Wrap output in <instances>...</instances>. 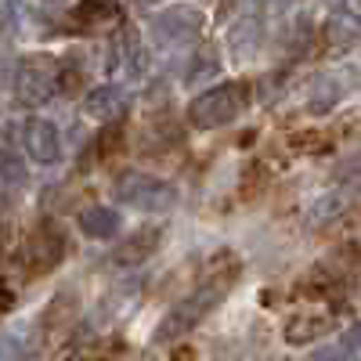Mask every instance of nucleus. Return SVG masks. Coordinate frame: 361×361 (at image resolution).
Masks as SVG:
<instances>
[{"instance_id":"obj_1","label":"nucleus","mask_w":361,"mask_h":361,"mask_svg":"<svg viewBox=\"0 0 361 361\" xmlns=\"http://www.w3.org/2000/svg\"><path fill=\"white\" fill-rule=\"evenodd\" d=\"M238 112H243V87L238 83H221V87L202 90L199 98H192L188 123L199 127V130H217V127H228Z\"/></svg>"},{"instance_id":"obj_2","label":"nucleus","mask_w":361,"mask_h":361,"mask_svg":"<svg viewBox=\"0 0 361 361\" xmlns=\"http://www.w3.org/2000/svg\"><path fill=\"white\" fill-rule=\"evenodd\" d=\"M202 25H206V15L192 4H170L163 11H156L148 18V29H152V40L159 47H185V44H195L202 37Z\"/></svg>"},{"instance_id":"obj_3","label":"nucleus","mask_w":361,"mask_h":361,"mask_svg":"<svg viewBox=\"0 0 361 361\" xmlns=\"http://www.w3.org/2000/svg\"><path fill=\"white\" fill-rule=\"evenodd\" d=\"M116 195L127 206L141 209V214H166V209L177 202V188L166 185V180L152 177V173H123L116 185Z\"/></svg>"},{"instance_id":"obj_4","label":"nucleus","mask_w":361,"mask_h":361,"mask_svg":"<svg viewBox=\"0 0 361 361\" xmlns=\"http://www.w3.org/2000/svg\"><path fill=\"white\" fill-rule=\"evenodd\" d=\"M221 300V289L217 286H209V289H202V293H195V296H188L185 304H177L159 325H156V333H152V340L156 343H173L177 336H185V333H192V329L209 314V307H214Z\"/></svg>"},{"instance_id":"obj_5","label":"nucleus","mask_w":361,"mask_h":361,"mask_svg":"<svg viewBox=\"0 0 361 361\" xmlns=\"http://www.w3.org/2000/svg\"><path fill=\"white\" fill-rule=\"evenodd\" d=\"M15 90H18V102L44 105L58 90V62L54 58H44V54L22 58V66L15 73Z\"/></svg>"},{"instance_id":"obj_6","label":"nucleus","mask_w":361,"mask_h":361,"mask_svg":"<svg viewBox=\"0 0 361 361\" xmlns=\"http://www.w3.org/2000/svg\"><path fill=\"white\" fill-rule=\"evenodd\" d=\"M336 329V314L329 307H304V311H293V318H286L282 325V336L286 343H314L322 336H329Z\"/></svg>"},{"instance_id":"obj_7","label":"nucleus","mask_w":361,"mask_h":361,"mask_svg":"<svg viewBox=\"0 0 361 361\" xmlns=\"http://www.w3.org/2000/svg\"><path fill=\"white\" fill-rule=\"evenodd\" d=\"M62 250H66V243H62V235H58V231L47 228V231L33 235L22 246V271H25V275H44V271H51L58 260H62Z\"/></svg>"},{"instance_id":"obj_8","label":"nucleus","mask_w":361,"mask_h":361,"mask_svg":"<svg viewBox=\"0 0 361 361\" xmlns=\"http://www.w3.org/2000/svg\"><path fill=\"white\" fill-rule=\"evenodd\" d=\"M22 145L37 163H54L58 156H62L58 130H54V123H47V119H25L22 123Z\"/></svg>"},{"instance_id":"obj_9","label":"nucleus","mask_w":361,"mask_h":361,"mask_svg":"<svg viewBox=\"0 0 361 361\" xmlns=\"http://www.w3.org/2000/svg\"><path fill=\"white\" fill-rule=\"evenodd\" d=\"M127 105H130V94H127V87H119V83H102L83 98V112L90 119H119L127 112Z\"/></svg>"},{"instance_id":"obj_10","label":"nucleus","mask_w":361,"mask_h":361,"mask_svg":"<svg viewBox=\"0 0 361 361\" xmlns=\"http://www.w3.org/2000/svg\"><path fill=\"white\" fill-rule=\"evenodd\" d=\"M264 33H267V18L264 15H246V11H235L231 25H228V44L235 54H253L260 44H264Z\"/></svg>"},{"instance_id":"obj_11","label":"nucleus","mask_w":361,"mask_h":361,"mask_svg":"<svg viewBox=\"0 0 361 361\" xmlns=\"http://www.w3.org/2000/svg\"><path fill=\"white\" fill-rule=\"evenodd\" d=\"M325 44L333 51H357L361 47V18L357 15H333L325 22Z\"/></svg>"},{"instance_id":"obj_12","label":"nucleus","mask_w":361,"mask_h":361,"mask_svg":"<svg viewBox=\"0 0 361 361\" xmlns=\"http://www.w3.org/2000/svg\"><path fill=\"white\" fill-rule=\"evenodd\" d=\"M119 224H123V221H119V214L109 209V206H90V209L80 214V228L90 238H112L119 231Z\"/></svg>"},{"instance_id":"obj_13","label":"nucleus","mask_w":361,"mask_h":361,"mask_svg":"<svg viewBox=\"0 0 361 361\" xmlns=\"http://www.w3.org/2000/svg\"><path fill=\"white\" fill-rule=\"evenodd\" d=\"M336 102H340V83H336L333 76H314V80L307 83V94H304L307 112L322 116V112H329V109H336Z\"/></svg>"},{"instance_id":"obj_14","label":"nucleus","mask_w":361,"mask_h":361,"mask_svg":"<svg viewBox=\"0 0 361 361\" xmlns=\"http://www.w3.org/2000/svg\"><path fill=\"white\" fill-rule=\"evenodd\" d=\"M159 238H163V228H145V231H137V235L130 238V243L119 246L116 260H119V264H137V260H145V257H152L156 246H159Z\"/></svg>"},{"instance_id":"obj_15","label":"nucleus","mask_w":361,"mask_h":361,"mask_svg":"<svg viewBox=\"0 0 361 361\" xmlns=\"http://www.w3.org/2000/svg\"><path fill=\"white\" fill-rule=\"evenodd\" d=\"M347 209V199L340 195V192H325L314 206H311V224H325V221H333V217H340Z\"/></svg>"},{"instance_id":"obj_16","label":"nucleus","mask_w":361,"mask_h":361,"mask_svg":"<svg viewBox=\"0 0 361 361\" xmlns=\"http://www.w3.org/2000/svg\"><path fill=\"white\" fill-rule=\"evenodd\" d=\"M289 8V0H231V11H246V15H264L275 18Z\"/></svg>"},{"instance_id":"obj_17","label":"nucleus","mask_w":361,"mask_h":361,"mask_svg":"<svg viewBox=\"0 0 361 361\" xmlns=\"http://www.w3.org/2000/svg\"><path fill=\"white\" fill-rule=\"evenodd\" d=\"M217 69H221L217 54L206 47V51H202V62H199V58L192 62V69H188V80H206V76H217Z\"/></svg>"},{"instance_id":"obj_18","label":"nucleus","mask_w":361,"mask_h":361,"mask_svg":"<svg viewBox=\"0 0 361 361\" xmlns=\"http://www.w3.org/2000/svg\"><path fill=\"white\" fill-rule=\"evenodd\" d=\"M343 354H354V357H361V325H350L347 333H343Z\"/></svg>"},{"instance_id":"obj_19","label":"nucleus","mask_w":361,"mask_h":361,"mask_svg":"<svg viewBox=\"0 0 361 361\" xmlns=\"http://www.w3.org/2000/svg\"><path fill=\"white\" fill-rule=\"evenodd\" d=\"M22 177H25V170L18 166V159L4 156V180H8V185H15V180H22Z\"/></svg>"},{"instance_id":"obj_20","label":"nucleus","mask_w":361,"mask_h":361,"mask_svg":"<svg viewBox=\"0 0 361 361\" xmlns=\"http://www.w3.org/2000/svg\"><path fill=\"white\" fill-rule=\"evenodd\" d=\"M325 4H336V0H325Z\"/></svg>"},{"instance_id":"obj_21","label":"nucleus","mask_w":361,"mask_h":361,"mask_svg":"<svg viewBox=\"0 0 361 361\" xmlns=\"http://www.w3.org/2000/svg\"><path fill=\"white\" fill-rule=\"evenodd\" d=\"M54 4H62V0H54Z\"/></svg>"}]
</instances>
